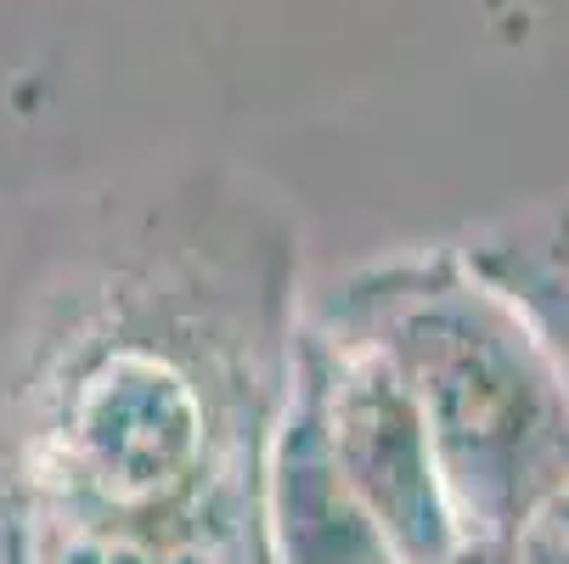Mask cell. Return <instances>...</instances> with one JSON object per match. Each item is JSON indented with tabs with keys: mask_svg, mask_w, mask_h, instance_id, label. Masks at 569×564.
<instances>
[{
	"mask_svg": "<svg viewBox=\"0 0 569 564\" xmlns=\"http://www.w3.org/2000/svg\"><path fill=\"white\" fill-rule=\"evenodd\" d=\"M316 321L395 367L468 542H513L569 492V395L558 362L525 305L468 249L378 260L339 283Z\"/></svg>",
	"mask_w": 569,
	"mask_h": 564,
	"instance_id": "obj_1",
	"label": "cell"
},
{
	"mask_svg": "<svg viewBox=\"0 0 569 564\" xmlns=\"http://www.w3.org/2000/svg\"><path fill=\"white\" fill-rule=\"evenodd\" d=\"M260 520L271 564H395L389 542L356 503L321 429V407L288 356L260 457Z\"/></svg>",
	"mask_w": 569,
	"mask_h": 564,
	"instance_id": "obj_4",
	"label": "cell"
},
{
	"mask_svg": "<svg viewBox=\"0 0 569 564\" xmlns=\"http://www.w3.org/2000/svg\"><path fill=\"white\" fill-rule=\"evenodd\" d=\"M288 356L321 407V429H328L339 474L350 479L356 503L389 542L395 564L451 558L468 536L457 525L429 429L406 384L395 378V367L372 345L328 328L316 316L305 328H293Z\"/></svg>",
	"mask_w": 569,
	"mask_h": 564,
	"instance_id": "obj_3",
	"label": "cell"
},
{
	"mask_svg": "<svg viewBox=\"0 0 569 564\" xmlns=\"http://www.w3.org/2000/svg\"><path fill=\"white\" fill-rule=\"evenodd\" d=\"M468 260L525 305V316L536 321V334L547 339V350L558 362L563 395H569V277L563 271H547V266H536V260H525L513 249H502L497 237H479V244L468 249Z\"/></svg>",
	"mask_w": 569,
	"mask_h": 564,
	"instance_id": "obj_5",
	"label": "cell"
},
{
	"mask_svg": "<svg viewBox=\"0 0 569 564\" xmlns=\"http://www.w3.org/2000/svg\"><path fill=\"white\" fill-rule=\"evenodd\" d=\"M440 564H513V553H508V542H462L451 558H440Z\"/></svg>",
	"mask_w": 569,
	"mask_h": 564,
	"instance_id": "obj_6",
	"label": "cell"
},
{
	"mask_svg": "<svg viewBox=\"0 0 569 564\" xmlns=\"http://www.w3.org/2000/svg\"><path fill=\"white\" fill-rule=\"evenodd\" d=\"M266 424L226 413L209 367L147 328H108L68 350L29 407L18 486L73 514L164 531L214 492L254 479Z\"/></svg>",
	"mask_w": 569,
	"mask_h": 564,
	"instance_id": "obj_2",
	"label": "cell"
}]
</instances>
